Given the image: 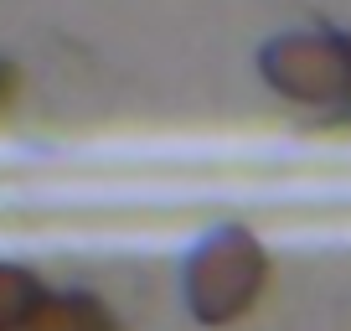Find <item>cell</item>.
Masks as SVG:
<instances>
[{
	"label": "cell",
	"instance_id": "cell-1",
	"mask_svg": "<svg viewBox=\"0 0 351 331\" xmlns=\"http://www.w3.org/2000/svg\"><path fill=\"white\" fill-rule=\"evenodd\" d=\"M258 73L295 109L341 114L351 109V32H285L258 52Z\"/></svg>",
	"mask_w": 351,
	"mask_h": 331
},
{
	"label": "cell",
	"instance_id": "cell-2",
	"mask_svg": "<svg viewBox=\"0 0 351 331\" xmlns=\"http://www.w3.org/2000/svg\"><path fill=\"white\" fill-rule=\"evenodd\" d=\"M269 285V254L248 228H222L186 264V306L202 326H232L258 306Z\"/></svg>",
	"mask_w": 351,
	"mask_h": 331
},
{
	"label": "cell",
	"instance_id": "cell-3",
	"mask_svg": "<svg viewBox=\"0 0 351 331\" xmlns=\"http://www.w3.org/2000/svg\"><path fill=\"white\" fill-rule=\"evenodd\" d=\"M21 331H119V321L88 290H47V300Z\"/></svg>",
	"mask_w": 351,
	"mask_h": 331
},
{
	"label": "cell",
	"instance_id": "cell-4",
	"mask_svg": "<svg viewBox=\"0 0 351 331\" xmlns=\"http://www.w3.org/2000/svg\"><path fill=\"white\" fill-rule=\"evenodd\" d=\"M47 300V285L21 264L0 259V331H21L36 316V306Z\"/></svg>",
	"mask_w": 351,
	"mask_h": 331
},
{
	"label": "cell",
	"instance_id": "cell-5",
	"mask_svg": "<svg viewBox=\"0 0 351 331\" xmlns=\"http://www.w3.org/2000/svg\"><path fill=\"white\" fill-rule=\"evenodd\" d=\"M16 99H21V67L11 57H0V119L16 109Z\"/></svg>",
	"mask_w": 351,
	"mask_h": 331
}]
</instances>
